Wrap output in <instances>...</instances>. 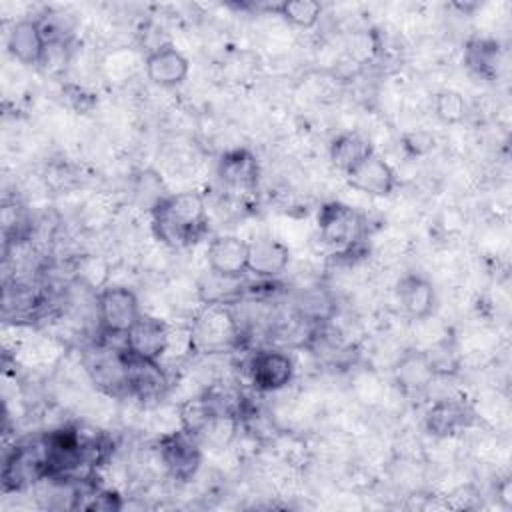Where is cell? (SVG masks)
Returning a JSON list of instances; mask_svg holds the SVG:
<instances>
[{
	"mask_svg": "<svg viewBox=\"0 0 512 512\" xmlns=\"http://www.w3.org/2000/svg\"><path fill=\"white\" fill-rule=\"evenodd\" d=\"M192 334V348L204 350H222L228 348L236 336L238 328L232 314L222 306H208L196 320Z\"/></svg>",
	"mask_w": 512,
	"mask_h": 512,
	"instance_id": "cell-6",
	"label": "cell"
},
{
	"mask_svg": "<svg viewBox=\"0 0 512 512\" xmlns=\"http://www.w3.org/2000/svg\"><path fill=\"white\" fill-rule=\"evenodd\" d=\"M160 460L168 474L180 482H188L202 464L198 438L184 428L160 438Z\"/></svg>",
	"mask_w": 512,
	"mask_h": 512,
	"instance_id": "cell-4",
	"label": "cell"
},
{
	"mask_svg": "<svg viewBox=\"0 0 512 512\" xmlns=\"http://www.w3.org/2000/svg\"><path fill=\"white\" fill-rule=\"evenodd\" d=\"M46 48H48V40L44 36L42 24L36 20H28V18L18 20L8 32L10 54L26 66L40 64L44 60Z\"/></svg>",
	"mask_w": 512,
	"mask_h": 512,
	"instance_id": "cell-13",
	"label": "cell"
},
{
	"mask_svg": "<svg viewBox=\"0 0 512 512\" xmlns=\"http://www.w3.org/2000/svg\"><path fill=\"white\" fill-rule=\"evenodd\" d=\"M218 176L232 188L254 190L260 176L258 160L248 148H232L220 156Z\"/></svg>",
	"mask_w": 512,
	"mask_h": 512,
	"instance_id": "cell-16",
	"label": "cell"
},
{
	"mask_svg": "<svg viewBox=\"0 0 512 512\" xmlns=\"http://www.w3.org/2000/svg\"><path fill=\"white\" fill-rule=\"evenodd\" d=\"M168 388L166 372L160 362L146 360L126 350V392L142 402H154L164 396Z\"/></svg>",
	"mask_w": 512,
	"mask_h": 512,
	"instance_id": "cell-7",
	"label": "cell"
},
{
	"mask_svg": "<svg viewBox=\"0 0 512 512\" xmlns=\"http://www.w3.org/2000/svg\"><path fill=\"white\" fill-rule=\"evenodd\" d=\"M318 236L336 250H352L364 236V216L344 202H326L318 210Z\"/></svg>",
	"mask_w": 512,
	"mask_h": 512,
	"instance_id": "cell-2",
	"label": "cell"
},
{
	"mask_svg": "<svg viewBox=\"0 0 512 512\" xmlns=\"http://www.w3.org/2000/svg\"><path fill=\"white\" fill-rule=\"evenodd\" d=\"M270 10L278 12L284 20L298 28H312L320 20L322 4L314 0H282L274 4Z\"/></svg>",
	"mask_w": 512,
	"mask_h": 512,
	"instance_id": "cell-21",
	"label": "cell"
},
{
	"mask_svg": "<svg viewBox=\"0 0 512 512\" xmlns=\"http://www.w3.org/2000/svg\"><path fill=\"white\" fill-rule=\"evenodd\" d=\"M350 188L368 196H390L398 184L392 166L376 152L362 158L354 168L344 174Z\"/></svg>",
	"mask_w": 512,
	"mask_h": 512,
	"instance_id": "cell-5",
	"label": "cell"
},
{
	"mask_svg": "<svg viewBox=\"0 0 512 512\" xmlns=\"http://www.w3.org/2000/svg\"><path fill=\"white\" fill-rule=\"evenodd\" d=\"M98 320L108 336H126L128 330L140 320L138 296L126 286H108L98 294Z\"/></svg>",
	"mask_w": 512,
	"mask_h": 512,
	"instance_id": "cell-3",
	"label": "cell"
},
{
	"mask_svg": "<svg viewBox=\"0 0 512 512\" xmlns=\"http://www.w3.org/2000/svg\"><path fill=\"white\" fill-rule=\"evenodd\" d=\"M434 370L424 352H408L396 366V382L404 392H420L434 378Z\"/></svg>",
	"mask_w": 512,
	"mask_h": 512,
	"instance_id": "cell-19",
	"label": "cell"
},
{
	"mask_svg": "<svg viewBox=\"0 0 512 512\" xmlns=\"http://www.w3.org/2000/svg\"><path fill=\"white\" fill-rule=\"evenodd\" d=\"M190 70L188 58L170 44L154 48L146 58V76L156 86L174 88L180 86Z\"/></svg>",
	"mask_w": 512,
	"mask_h": 512,
	"instance_id": "cell-12",
	"label": "cell"
},
{
	"mask_svg": "<svg viewBox=\"0 0 512 512\" xmlns=\"http://www.w3.org/2000/svg\"><path fill=\"white\" fill-rule=\"evenodd\" d=\"M372 152L374 150H372L370 142L364 136H360L358 132H352V130L340 132L330 142V162L342 174H346L350 168H354L362 158H366Z\"/></svg>",
	"mask_w": 512,
	"mask_h": 512,
	"instance_id": "cell-18",
	"label": "cell"
},
{
	"mask_svg": "<svg viewBox=\"0 0 512 512\" xmlns=\"http://www.w3.org/2000/svg\"><path fill=\"white\" fill-rule=\"evenodd\" d=\"M250 242L238 236H216L206 250V262L212 274L224 280H236L248 272Z\"/></svg>",
	"mask_w": 512,
	"mask_h": 512,
	"instance_id": "cell-9",
	"label": "cell"
},
{
	"mask_svg": "<svg viewBox=\"0 0 512 512\" xmlns=\"http://www.w3.org/2000/svg\"><path fill=\"white\" fill-rule=\"evenodd\" d=\"M42 478H48L44 448L42 452L34 448H14L6 458L2 468L4 490H22Z\"/></svg>",
	"mask_w": 512,
	"mask_h": 512,
	"instance_id": "cell-11",
	"label": "cell"
},
{
	"mask_svg": "<svg viewBox=\"0 0 512 512\" xmlns=\"http://www.w3.org/2000/svg\"><path fill=\"white\" fill-rule=\"evenodd\" d=\"M290 262V250L284 242L274 238H258L248 248V272L256 278L270 280L286 270Z\"/></svg>",
	"mask_w": 512,
	"mask_h": 512,
	"instance_id": "cell-14",
	"label": "cell"
},
{
	"mask_svg": "<svg viewBox=\"0 0 512 512\" xmlns=\"http://www.w3.org/2000/svg\"><path fill=\"white\" fill-rule=\"evenodd\" d=\"M464 60L472 72H476L482 78L494 80L500 66V46L496 40H486V38L470 40L466 46Z\"/></svg>",
	"mask_w": 512,
	"mask_h": 512,
	"instance_id": "cell-20",
	"label": "cell"
},
{
	"mask_svg": "<svg viewBox=\"0 0 512 512\" xmlns=\"http://www.w3.org/2000/svg\"><path fill=\"white\" fill-rule=\"evenodd\" d=\"M474 420V412L458 400H438L426 414V428L432 436L448 438L468 428Z\"/></svg>",
	"mask_w": 512,
	"mask_h": 512,
	"instance_id": "cell-17",
	"label": "cell"
},
{
	"mask_svg": "<svg viewBox=\"0 0 512 512\" xmlns=\"http://www.w3.org/2000/svg\"><path fill=\"white\" fill-rule=\"evenodd\" d=\"M250 382L260 392H274L284 388L294 376L292 358L278 350L256 352L248 366Z\"/></svg>",
	"mask_w": 512,
	"mask_h": 512,
	"instance_id": "cell-10",
	"label": "cell"
},
{
	"mask_svg": "<svg viewBox=\"0 0 512 512\" xmlns=\"http://www.w3.org/2000/svg\"><path fill=\"white\" fill-rule=\"evenodd\" d=\"M152 228L158 240L174 248L198 244L208 232V214L198 192H178L156 200Z\"/></svg>",
	"mask_w": 512,
	"mask_h": 512,
	"instance_id": "cell-1",
	"label": "cell"
},
{
	"mask_svg": "<svg viewBox=\"0 0 512 512\" xmlns=\"http://www.w3.org/2000/svg\"><path fill=\"white\" fill-rule=\"evenodd\" d=\"M396 298L402 310L416 320L428 318L436 306V292L428 278L420 274H406L396 284Z\"/></svg>",
	"mask_w": 512,
	"mask_h": 512,
	"instance_id": "cell-15",
	"label": "cell"
},
{
	"mask_svg": "<svg viewBox=\"0 0 512 512\" xmlns=\"http://www.w3.org/2000/svg\"><path fill=\"white\" fill-rule=\"evenodd\" d=\"M434 112L442 122L456 124V122L464 120V116L468 112V104L460 92L448 88V90H440L434 96Z\"/></svg>",
	"mask_w": 512,
	"mask_h": 512,
	"instance_id": "cell-22",
	"label": "cell"
},
{
	"mask_svg": "<svg viewBox=\"0 0 512 512\" xmlns=\"http://www.w3.org/2000/svg\"><path fill=\"white\" fill-rule=\"evenodd\" d=\"M170 332L172 330L164 320L142 314L140 320L124 336L126 350L138 358L160 362L168 350Z\"/></svg>",
	"mask_w": 512,
	"mask_h": 512,
	"instance_id": "cell-8",
	"label": "cell"
}]
</instances>
